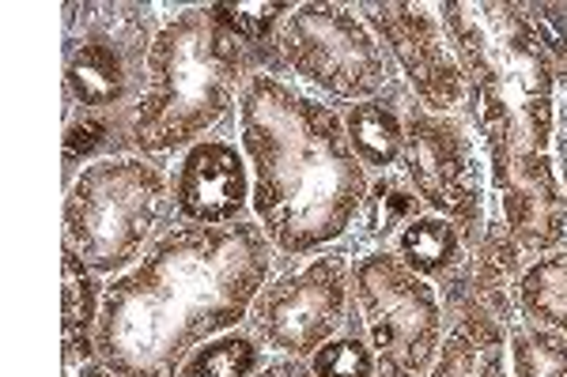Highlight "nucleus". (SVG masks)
<instances>
[{"label":"nucleus","mask_w":567,"mask_h":377,"mask_svg":"<svg viewBox=\"0 0 567 377\" xmlns=\"http://www.w3.org/2000/svg\"><path fill=\"white\" fill-rule=\"evenodd\" d=\"M277 250L258 219L175 227L103 294L95 344L114 377H175L208 339L235 333L277 275Z\"/></svg>","instance_id":"1"},{"label":"nucleus","mask_w":567,"mask_h":377,"mask_svg":"<svg viewBox=\"0 0 567 377\" xmlns=\"http://www.w3.org/2000/svg\"><path fill=\"white\" fill-rule=\"evenodd\" d=\"M239 147L254 178V219L288 261L352 234L371 174L352 155L341 109L288 76L254 72L239 98Z\"/></svg>","instance_id":"2"},{"label":"nucleus","mask_w":567,"mask_h":377,"mask_svg":"<svg viewBox=\"0 0 567 377\" xmlns=\"http://www.w3.org/2000/svg\"><path fill=\"white\" fill-rule=\"evenodd\" d=\"M435 12L462 64V114L477 140H518L553 151L560 64L529 31L518 0H439Z\"/></svg>","instance_id":"3"},{"label":"nucleus","mask_w":567,"mask_h":377,"mask_svg":"<svg viewBox=\"0 0 567 377\" xmlns=\"http://www.w3.org/2000/svg\"><path fill=\"white\" fill-rule=\"evenodd\" d=\"M261 61L224 31L208 4L178 8L155 34L148 87L133 109L130 144L141 159H171L208 140L231 114H239L246 80Z\"/></svg>","instance_id":"4"},{"label":"nucleus","mask_w":567,"mask_h":377,"mask_svg":"<svg viewBox=\"0 0 567 377\" xmlns=\"http://www.w3.org/2000/svg\"><path fill=\"white\" fill-rule=\"evenodd\" d=\"M171 178L159 163L141 155L99 159L80 170L65 192V231L61 245L91 272L122 275L136 269L167 231H175Z\"/></svg>","instance_id":"5"},{"label":"nucleus","mask_w":567,"mask_h":377,"mask_svg":"<svg viewBox=\"0 0 567 377\" xmlns=\"http://www.w3.org/2000/svg\"><path fill=\"white\" fill-rule=\"evenodd\" d=\"M61 64L65 95L76 109L122 114L136 109L148 87V57L155 34V4L136 0H72L61 8Z\"/></svg>","instance_id":"6"},{"label":"nucleus","mask_w":567,"mask_h":377,"mask_svg":"<svg viewBox=\"0 0 567 377\" xmlns=\"http://www.w3.org/2000/svg\"><path fill=\"white\" fill-rule=\"evenodd\" d=\"M280 61L299 87L341 109L379 98L398 80L352 4H296L280 31Z\"/></svg>","instance_id":"7"},{"label":"nucleus","mask_w":567,"mask_h":377,"mask_svg":"<svg viewBox=\"0 0 567 377\" xmlns=\"http://www.w3.org/2000/svg\"><path fill=\"white\" fill-rule=\"evenodd\" d=\"M352 299L379 377H427L446 339L439 287L409 272L393 250H371L352 261Z\"/></svg>","instance_id":"8"},{"label":"nucleus","mask_w":567,"mask_h":377,"mask_svg":"<svg viewBox=\"0 0 567 377\" xmlns=\"http://www.w3.org/2000/svg\"><path fill=\"white\" fill-rule=\"evenodd\" d=\"M398 170L427 211L458 227L465 250L481 242L488 227V167L465 114H427L416 98H409L405 151Z\"/></svg>","instance_id":"9"},{"label":"nucleus","mask_w":567,"mask_h":377,"mask_svg":"<svg viewBox=\"0 0 567 377\" xmlns=\"http://www.w3.org/2000/svg\"><path fill=\"white\" fill-rule=\"evenodd\" d=\"M352 261L355 256L341 242L307 256L303 264H291L265 283L246 321L265 352L310 363L318 347H326L349 325L355 306Z\"/></svg>","instance_id":"10"},{"label":"nucleus","mask_w":567,"mask_h":377,"mask_svg":"<svg viewBox=\"0 0 567 377\" xmlns=\"http://www.w3.org/2000/svg\"><path fill=\"white\" fill-rule=\"evenodd\" d=\"M355 12L371 27L393 69L401 72L416 106H424L427 114H462L465 76L443 34L435 4L371 0V4H355Z\"/></svg>","instance_id":"11"},{"label":"nucleus","mask_w":567,"mask_h":377,"mask_svg":"<svg viewBox=\"0 0 567 377\" xmlns=\"http://www.w3.org/2000/svg\"><path fill=\"white\" fill-rule=\"evenodd\" d=\"M488 167V197L503 211L511 238L529 261L567 245V197L553 151L534 144H481Z\"/></svg>","instance_id":"12"},{"label":"nucleus","mask_w":567,"mask_h":377,"mask_svg":"<svg viewBox=\"0 0 567 377\" xmlns=\"http://www.w3.org/2000/svg\"><path fill=\"white\" fill-rule=\"evenodd\" d=\"M171 200L182 227H235L254 219V178L243 147L208 136L182 151L171 174Z\"/></svg>","instance_id":"13"},{"label":"nucleus","mask_w":567,"mask_h":377,"mask_svg":"<svg viewBox=\"0 0 567 377\" xmlns=\"http://www.w3.org/2000/svg\"><path fill=\"white\" fill-rule=\"evenodd\" d=\"M529 256L518 250V242L511 238L507 223H503V211L496 200L488 197V227H484L481 242L473 245L470 256L451 280L439 287L443 299L446 325L451 317H458L462 310L481 306L503 325H518V280H523Z\"/></svg>","instance_id":"14"},{"label":"nucleus","mask_w":567,"mask_h":377,"mask_svg":"<svg viewBox=\"0 0 567 377\" xmlns=\"http://www.w3.org/2000/svg\"><path fill=\"white\" fill-rule=\"evenodd\" d=\"M405 80H393L379 98L355 103L341 109V125L349 136L352 155L363 163L371 178L390 174L401 167V151H405V106H409Z\"/></svg>","instance_id":"15"},{"label":"nucleus","mask_w":567,"mask_h":377,"mask_svg":"<svg viewBox=\"0 0 567 377\" xmlns=\"http://www.w3.org/2000/svg\"><path fill=\"white\" fill-rule=\"evenodd\" d=\"M427 377H511V328L481 306L462 310Z\"/></svg>","instance_id":"16"},{"label":"nucleus","mask_w":567,"mask_h":377,"mask_svg":"<svg viewBox=\"0 0 567 377\" xmlns=\"http://www.w3.org/2000/svg\"><path fill=\"white\" fill-rule=\"evenodd\" d=\"M424 200L416 197L413 186L405 181L401 170H390V174H379L371 178L368 186V197H363V208L355 216V227L352 234L344 238L349 253H371V250H390L398 242V234L405 231L413 219L424 216Z\"/></svg>","instance_id":"17"},{"label":"nucleus","mask_w":567,"mask_h":377,"mask_svg":"<svg viewBox=\"0 0 567 377\" xmlns=\"http://www.w3.org/2000/svg\"><path fill=\"white\" fill-rule=\"evenodd\" d=\"M390 250L409 272H416L420 280L435 283V287H443V283L465 264V256H470L458 227H454L451 219L435 216V211H424L420 219H413V223L398 234V242H393Z\"/></svg>","instance_id":"18"},{"label":"nucleus","mask_w":567,"mask_h":377,"mask_svg":"<svg viewBox=\"0 0 567 377\" xmlns=\"http://www.w3.org/2000/svg\"><path fill=\"white\" fill-rule=\"evenodd\" d=\"M208 12H213V20L224 27L235 42L246 45V50L261 61V72L288 76L280 61V31H284V23H288V15L296 12L291 0H250V4L219 0V4H208Z\"/></svg>","instance_id":"19"},{"label":"nucleus","mask_w":567,"mask_h":377,"mask_svg":"<svg viewBox=\"0 0 567 377\" xmlns=\"http://www.w3.org/2000/svg\"><path fill=\"white\" fill-rule=\"evenodd\" d=\"M133 109L122 114H91V109H76L65 122V136H61V155H65V192L76 186L80 170L99 159H122L133 155L130 144Z\"/></svg>","instance_id":"20"},{"label":"nucleus","mask_w":567,"mask_h":377,"mask_svg":"<svg viewBox=\"0 0 567 377\" xmlns=\"http://www.w3.org/2000/svg\"><path fill=\"white\" fill-rule=\"evenodd\" d=\"M518 317L567 336V245L526 264L518 280Z\"/></svg>","instance_id":"21"},{"label":"nucleus","mask_w":567,"mask_h":377,"mask_svg":"<svg viewBox=\"0 0 567 377\" xmlns=\"http://www.w3.org/2000/svg\"><path fill=\"white\" fill-rule=\"evenodd\" d=\"M61 336H95L106 283L76 253L61 245Z\"/></svg>","instance_id":"22"},{"label":"nucleus","mask_w":567,"mask_h":377,"mask_svg":"<svg viewBox=\"0 0 567 377\" xmlns=\"http://www.w3.org/2000/svg\"><path fill=\"white\" fill-rule=\"evenodd\" d=\"M265 347L258 344L254 333H224L208 344H200L194 355L182 363L175 377H261L265 370Z\"/></svg>","instance_id":"23"},{"label":"nucleus","mask_w":567,"mask_h":377,"mask_svg":"<svg viewBox=\"0 0 567 377\" xmlns=\"http://www.w3.org/2000/svg\"><path fill=\"white\" fill-rule=\"evenodd\" d=\"M511 377H567V336L529 321L511 325Z\"/></svg>","instance_id":"24"},{"label":"nucleus","mask_w":567,"mask_h":377,"mask_svg":"<svg viewBox=\"0 0 567 377\" xmlns=\"http://www.w3.org/2000/svg\"><path fill=\"white\" fill-rule=\"evenodd\" d=\"M307 366L315 377H379V358H374L368 333H363L360 306H352L349 325L326 347H318V355Z\"/></svg>","instance_id":"25"},{"label":"nucleus","mask_w":567,"mask_h":377,"mask_svg":"<svg viewBox=\"0 0 567 377\" xmlns=\"http://www.w3.org/2000/svg\"><path fill=\"white\" fill-rule=\"evenodd\" d=\"M523 20L556 64H567V0H518Z\"/></svg>","instance_id":"26"},{"label":"nucleus","mask_w":567,"mask_h":377,"mask_svg":"<svg viewBox=\"0 0 567 377\" xmlns=\"http://www.w3.org/2000/svg\"><path fill=\"white\" fill-rule=\"evenodd\" d=\"M61 377H114L99 355L95 336H61Z\"/></svg>","instance_id":"27"},{"label":"nucleus","mask_w":567,"mask_h":377,"mask_svg":"<svg viewBox=\"0 0 567 377\" xmlns=\"http://www.w3.org/2000/svg\"><path fill=\"white\" fill-rule=\"evenodd\" d=\"M553 159H556V170H560V186H564V197H567V103H560V117H556Z\"/></svg>","instance_id":"28"},{"label":"nucleus","mask_w":567,"mask_h":377,"mask_svg":"<svg viewBox=\"0 0 567 377\" xmlns=\"http://www.w3.org/2000/svg\"><path fill=\"white\" fill-rule=\"evenodd\" d=\"M261 377H315V374H310V366H307V363H299V358H284V355H277V358H269V363H265Z\"/></svg>","instance_id":"29"},{"label":"nucleus","mask_w":567,"mask_h":377,"mask_svg":"<svg viewBox=\"0 0 567 377\" xmlns=\"http://www.w3.org/2000/svg\"><path fill=\"white\" fill-rule=\"evenodd\" d=\"M560 91H567V64L560 69Z\"/></svg>","instance_id":"30"}]
</instances>
